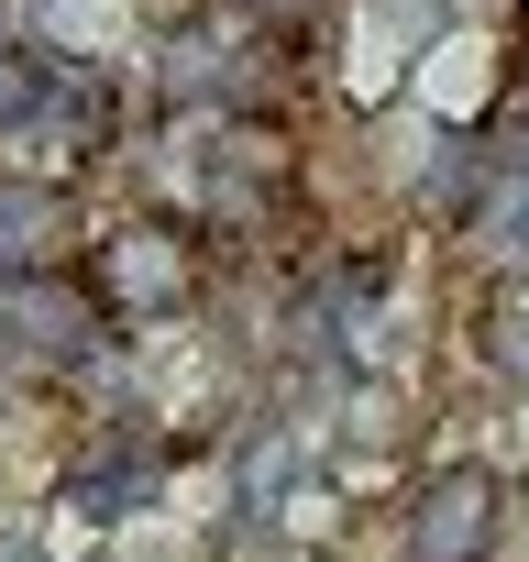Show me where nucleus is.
I'll list each match as a JSON object with an SVG mask.
<instances>
[{"label": "nucleus", "mask_w": 529, "mask_h": 562, "mask_svg": "<svg viewBox=\"0 0 529 562\" xmlns=\"http://www.w3.org/2000/svg\"><path fill=\"white\" fill-rule=\"evenodd\" d=\"M89 299L122 321V331H144V321H177L188 299H199V232L188 221H111L100 243H89Z\"/></svg>", "instance_id": "obj_1"}, {"label": "nucleus", "mask_w": 529, "mask_h": 562, "mask_svg": "<svg viewBox=\"0 0 529 562\" xmlns=\"http://www.w3.org/2000/svg\"><path fill=\"white\" fill-rule=\"evenodd\" d=\"M78 188L67 177H0V276H78Z\"/></svg>", "instance_id": "obj_2"}, {"label": "nucleus", "mask_w": 529, "mask_h": 562, "mask_svg": "<svg viewBox=\"0 0 529 562\" xmlns=\"http://www.w3.org/2000/svg\"><path fill=\"white\" fill-rule=\"evenodd\" d=\"M496 551V474L485 463H441L408 496V562H485Z\"/></svg>", "instance_id": "obj_3"}, {"label": "nucleus", "mask_w": 529, "mask_h": 562, "mask_svg": "<svg viewBox=\"0 0 529 562\" xmlns=\"http://www.w3.org/2000/svg\"><path fill=\"white\" fill-rule=\"evenodd\" d=\"M56 89H67V56H45V45H0V144H12L34 111H56Z\"/></svg>", "instance_id": "obj_4"}, {"label": "nucleus", "mask_w": 529, "mask_h": 562, "mask_svg": "<svg viewBox=\"0 0 529 562\" xmlns=\"http://www.w3.org/2000/svg\"><path fill=\"white\" fill-rule=\"evenodd\" d=\"M45 34L89 45V56H122L133 45V0H45Z\"/></svg>", "instance_id": "obj_5"}, {"label": "nucleus", "mask_w": 529, "mask_h": 562, "mask_svg": "<svg viewBox=\"0 0 529 562\" xmlns=\"http://www.w3.org/2000/svg\"><path fill=\"white\" fill-rule=\"evenodd\" d=\"M485 364L529 386V276H507V288H496V310H485Z\"/></svg>", "instance_id": "obj_6"}, {"label": "nucleus", "mask_w": 529, "mask_h": 562, "mask_svg": "<svg viewBox=\"0 0 529 562\" xmlns=\"http://www.w3.org/2000/svg\"><path fill=\"white\" fill-rule=\"evenodd\" d=\"M0 562H45V551H34V540H23V529H0Z\"/></svg>", "instance_id": "obj_7"}]
</instances>
